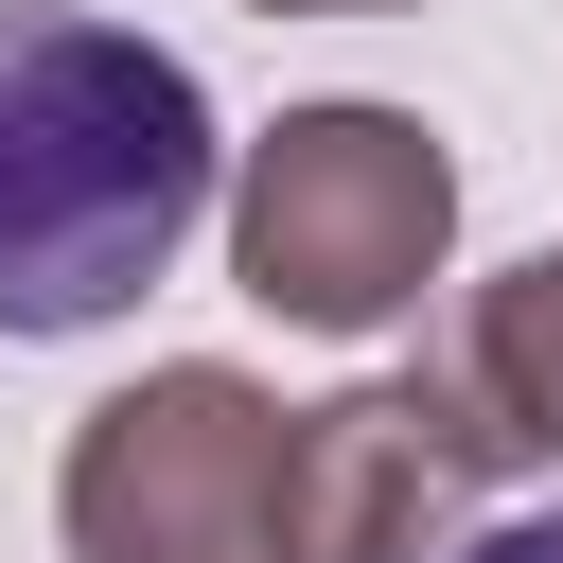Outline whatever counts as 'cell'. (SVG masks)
I'll list each match as a JSON object with an SVG mask.
<instances>
[{"label": "cell", "instance_id": "cell-1", "mask_svg": "<svg viewBox=\"0 0 563 563\" xmlns=\"http://www.w3.org/2000/svg\"><path fill=\"white\" fill-rule=\"evenodd\" d=\"M211 88L141 18L0 0V334H106L211 211Z\"/></svg>", "mask_w": 563, "mask_h": 563}, {"label": "cell", "instance_id": "cell-2", "mask_svg": "<svg viewBox=\"0 0 563 563\" xmlns=\"http://www.w3.org/2000/svg\"><path fill=\"white\" fill-rule=\"evenodd\" d=\"M440 264H457V158L422 106L334 88L229 158V282L282 334H387V317H422Z\"/></svg>", "mask_w": 563, "mask_h": 563}, {"label": "cell", "instance_id": "cell-3", "mask_svg": "<svg viewBox=\"0 0 563 563\" xmlns=\"http://www.w3.org/2000/svg\"><path fill=\"white\" fill-rule=\"evenodd\" d=\"M282 440L299 405H264L229 352H176L70 422L53 528L70 563H282Z\"/></svg>", "mask_w": 563, "mask_h": 563}, {"label": "cell", "instance_id": "cell-4", "mask_svg": "<svg viewBox=\"0 0 563 563\" xmlns=\"http://www.w3.org/2000/svg\"><path fill=\"white\" fill-rule=\"evenodd\" d=\"M475 493H493V440L457 369H369L282 440V563H457Z\"/></svg>", "mask_w": 563, "mask_h": 563}, {"label": "cell", "instance_id": "cell-5", "mask_svg": "<svg viewBox=\"0 0 563 563\" xmlns=\"http://www.w3.org/2000/svg\"><path fill=\"white\" fill-rule=\"evenodd\" d=\"M440 369H457V405H475V440H493V475H563V246H528V264H493V282L457 299V334H440Z\"/></svg>", "mask_w": 563, "mask_h": 563}, {"label": "cell", "instance_id": "cell-6", "mask_svg": "<svg viewBox=\"0 0 563 563\" xmlns=\"http://www.w3.org/2000/svg\"><path fill=\"white\" fill-rule=\"evenodd\" d=\"M457 563H563V510H510V528H475Z\"/></svg>", "mask_w": 563, "mask_h": 563}, {"label": "cell", "instance_id": "cell-7", "mask_svg": "<svg viewBox=\"0 0 563 563\" xmlns=\"http://www.w3.org/2000/svg\"><path fill=\"white\" fill-rule=\"evenodd\" d=\"M246 18H405V0H246Z\"/></svg>", "mask_w": 563, "mask_h": 563}]
</instances>
